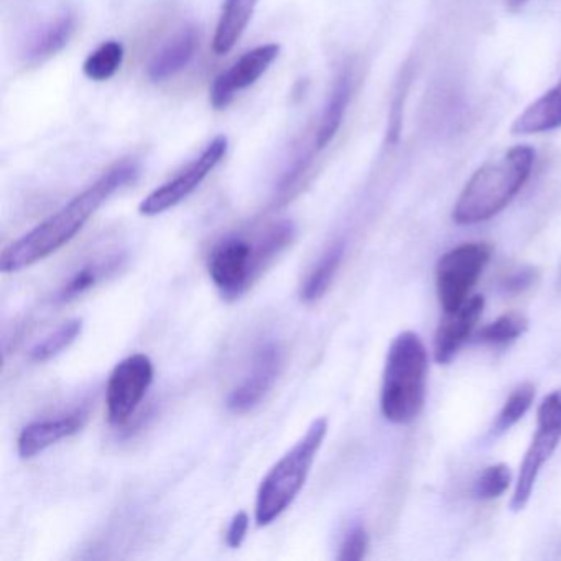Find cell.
Returning a JSON list of instances; mask_svg holds the SVG:
<instances>
[{"label":"cell","mask_w":561,"mask_h":561,"mask_svg":"<svg viewBox=\"0 0 561 561\" xmlns=\"http://www.w3.org/2000/svg\"><path fill=\"white\" fill-rule=\"evenodd\" d=\"M137 175H139V169H137L136 162H130V160L117 163L116 167L107 170L93 185L88 186L83 193L67 203L60 211L55 213L50 218L31 229L27 234L9 244L0 255L2 272L15 274V272L32 267V265L45 261L48 255L60 251L84 228V225L93 218L94 213L114 193L134 182Z\"/></svg>","instance_id":"1"},{"label":"cell","mask_w":561,"mask_h":561,"mask_svg":"<svg viewBox=\"0 0 561 561\" xmlns=\"http://www.w3.org/2000/svg\"><path fill=\"white\" fill-rule=\"evenodd\" d=\"M297 229L288 219L251 232H234L213 245L208 274L225 300L248 294L259 277L294 244Z\"/></svg>","instance_id":"2"},{"label":"cell","mask_w":561,"mask_h":561,"mask_svg":"<svg viewBox=\"0 0 561 561\" xmlns=\"http://www.w3.org/2000/svg\"><path fill=\"white\" fill-rule=\"evenodd\" d=\"M534 162L535 150L530 146H517L501 159L482 165L459 195L453 209V221L468 226L494 218L524 188Z\"/></svg>","instance_id":"3"},{"label":"cell","mask_w":561,"mask_h":561,"mask_svg":"<svg viewBox=\"0 0 561 561\" xmlns=\"http://www.w3.org/2000/svg\"><path fill=\"white\" fill-rule=\"evenodd\" d=\"M428 354L419 334L403 331L390 344L383 369L380 409L389 422L403 425L416 419L426 396Z\"/></svg>","instance_id":"4"},{"label":"cell","mask_w":561,"mask_h":561,"mask_svg":"<svg viewBox=\"0 0 561 561\" xmlns=\"http://www.w3.org/2000/svg\"><path fill=\"white\" fill-rule=\"evenodd\" d=\"M328 433V419L320 416L308 426L305 435L272 466L262 479L255 499V522L259 527L274 524L304 489L318 451Z\"/></svg>","instance_id":"5"},{"label":"cell","mask_w":561,"mask_h":561,"mask_svg":"<svg viewBox=\"0 0 561 561\" xmlns=\"http://www.w3.org/2000/svg\"><path fill=\"white\" fill-rule=\"evenodd\" d=\"M561 442V390L545 397L538 407L537 433L525 453L512 495V511L518 512L530 501L535 482L545 462L551 458Z\"/></svg>","instance_id":"6"},{"label":"cell","mask_w":561,"mask_h":561,"mask_svg":"<svg viewBox=\"0 0 561 561\" xmlns=\"http://www.w3.org/2000/svg\"><path fill=\"white\" fill-rule=\"evenodd\" d=\"M491 255V245L484 242H469L451 249L439 259L436 267V288L445 313L458 310L468 300Z\"/></svg>","instance_id":"7"},{"label":"cell","mask_w":561,"mask_h":561,"mask_svg":"<svg viewBox=\"0 0 561 561\" xmlns=\"http://www.w3.org/2000/svg\"><path fill=\"white\" fill-rule=\"evenodd\" d=\"M152 382L153 363L147 354H133L114 367L106 387L111 425H124L137 412Z\"/></svg>","instance_id":"8"},{"label":"cell","mask_w":561,"mask_h":561,"mask_svg":"<svg viewBox=\"0 0 561 561\" xmlns=\"http://www.w3.org/2000/svg\"><path fill=\"white\" fill-rule=\"evenodd\" d=\"M228 152V139L225 136L216 137L198 159L193 160L185 170L179 173L175 179L163 183L162 186L150 193L142 203L139 211L144 216H159L188 198L206 176L218 167Z\"/></svg>","instance_id":"9"},{"label":"cell","mask_w":561,"mask_h":561,"mask_svg":"<svg viewBox=\"0 0 561 561\" xmlns=\"http://www.w3.org/2000/svg\"><path fill=\"white\" fill-rule=\"evenodd\" d=\"M284 366V353L275 341L261 344L241 382L229 392L226 407L232 413H248L268 396Z\"/></svg>","instance_id":"10"},{"label":"cell","mask_w":561,"mask_h":561,"mask_svg":"<svg viewBox=\"0 0 561 561\" xmlns=\"http://www.w3.org/2000/svg\"><path fill=\"white\" fill-rule=\"evenodd\" d=\"M278 51H280L278 45L268 44L238 58L213 83L211 93H209L213 107L218 111L226 110L241 91L251 88L268 70L278 57Z\"/></svg>","instance_id":"11"},{"label":"cell","mask_w":561,"mask_h":561,"mask_svg":"<svg viewBox=\"0 0 561 561\" xmlns=\"http://www.w3.org/2000/svg\"><path fill=\"white\" fill-rule=\"evenodd\" d=\"M90 412L84 409L75 410L57 419L38 420L24 426L18 439L19 456L22 459L35 458L45 449L61 439L77 435L87 425Z\"/></svg>","instance_id":"12"},{"label":"cell","mask_w":561,"mask_h":561,"mask_svg":"<svg viewBox=\"0 0 561 561\" xmlns=\"http://www.w3.org/2000/svg\"><path fill=\"white\" fill-rule=\"evenodd\" d=\"M484 310V297L476 295L468 298L458 310L446 313L435 336L436 363L446 364L461 350L462 344L471 336L476 323Z\"/></svg>","instance_id":"13"},{"label":"cell","mask_w":561,"mask_h":561,"mask_svg":"<svg viewBox=\"0 0 561 561\" xmlns=\"http://www.w3.org/2000/svg\"><path fill=\"white\" fill-rule=\"evenodd\" d=\"M75 32H77V15L71 11L61 12L54 21L42 25L31 35L22 51V58L27 65L44 64L70 44Z\"/></svg>","instance_id":"14"},{"label":"cell","mask_w":561,"mask_h":561,"mask_svg":"<svg viewBox=\"0 0 561 561\" xmlns=\"http://www.w3.org/2000/svg\"><path fill=\"white\" fill-rule=\"evenodd\" d=\"M198 48V32L195 27H185L176 32L153 55L149 65V78L156 83L170 80L188 67Z\"/></svg>","instance_id":"15"},{"label":"cell","mask_w":561,"mask_h":561,"mask_svg":"<svg viewBox=\"0 0 561 561\" xmlns=\"http://www.w3.org/2000/svg\"><path fill=\"white\" fill-rule=\"evenodd\" d=\"M561 127V78L557 87L531 103L512 124L514 136L545 134Z\"/></svg>","instance_id":"16"},{"label":"cell","mask_w":561,"mask_h":561,"mask_svg":"<svg viewBox=\"0 0 561 561\" xmlns=\"http://www.w3.org/2000/svg\"><path fill=\"white\" fill-rule=\"evenodd\" d=\"M124 262H126V255L119 254V252L88 262V264L78 268V271L61 285L60 290L55 295V300H57L58 304H68V301L83 297L88 291L93 290L98 284H101V282L106 280L111 275L119 272Z\"/></svg>","instance_id":"17"},{"label":"cell","mask_w":561,"mask_h":561,"mask_svg":"<svg viewBox=\"0 0 561 561\" xmlns=\"http://www.w3.org/2000/svg\"><path fill=\"white\" fill-rule=\"evenodd\" d=\"M351 96H353V75L350 70H344L334 81L333 90L324 104L320 126L317 129V139H314L317 149L321 150L330 146L331 140L336 136L341 124H343L347 106H350Z\"/></svg>","instance_id":"18"},{"label":"cell","mask_w":561,"mask_h":561,"mask_svg":"<svg viewBox=\"0 0 561 561\" xmlns=\"http://www.w3.org/2000/svg\"><path fill=\"white\" fill-rule=\"evenodd\" d=\"M344 251H346V245L343 241L334 242L314 262L313 267L308 271L300 285V300L304 304H317L327 295L341 264H343Z\"/></svg>","instance_id":"19"},{"label":"cell","mask_w":561,"mask_h":561,"mask_svg":"<svg viewBox=\"0 0 561 561\" xmlns=\"http://www.w3.org/2000/svg\"><path fill=\"white\" fill-rule=\"evenodd\" d=\"M257 2L259 0H226L213 41L216 55L229 54L234 48L254 15Z\"/></svg>","instance_id":"20"},{"label":"cell","mask_w":561,"mask_h":561,"mask_svg":"<svg viewBox=\"0 0 561 561\" xmlns=\"http://www.w3.org/2000/svg\"><path fill=\"white\" fill-rule=\"evenodd\" d=\"M81 331H83L81 318L65 321L54 333L48 334L45 340L32 347L31 359L34 363H47V360L54 359L80 337Z\"/></svg>","instance_id":"21"},{"label":"cell","mask_w":561,"mask_h":561,"mask_svg":"<svg viewBox=\"0 0 561 561\" xmlns=\"http://www.w3.org/2000/svg\"><path fill=\"white\" fill-rule=\"evenodd\" d=\"M124 47L116 41L104 42L98 47L83 65L84 75L91 81L103 83L111 80L123 67Z\"/></svg>","instance_id":"22"},{"label":"cell","mask_w":561,"mask_h":561,"mask_svg":"<svg viewBox=\"0 0 561 561\" xmlns=\"http://www.w3.org/2000/svg\"><path fill=\"white\" fill-rule=\"evenodd\" d=\"M528 321L524 314L507 313L502 314L494 323L488 324L479 331L478 340L481 343L505 344L517 340L527 331Z\"/></svg>","instance_id":"23"},{"label":"cell","mask_w":561,"mask_h":561,"mask_svg":"<svg viewBox=\"0 0 561 561\" xmlns=\"http://www.w3.org/2000/svg\"><path fill=\"white\" fill-rule=\"evenodd\" d=\"M534 399L535 387L531 383H524V386L515 389L505 402L504 409L499 413L497 422L494 425L495 432L504 433L512 428L530 409Z\"/></svg>","instance_id":"24"},{"label":"cell","mask_w":561,"mask_h":561,"mask_svg":"<svg viewBox=\"0 0 561 561\" xmlns=\"http://www.w3.org/2000/svg\"><path fill=\"white\" fill-rule=\"evenodd\" d=\"M511 469L505 465L489 466L474 484V495L481 501L501 497L511 484Z\"/></svg>","instance_id":"25"},{"label":"cell","mask_w":561,"mask_h":561,"mask_svg":"<svg viewBox=\"0 0 561 561\" xmlns=\"http://www.w3.org/2000/svg\"><path fill=\"white\" fill-rule=\"evenodd\" d=\"M367 547H369V537L366 528L363 525H354L344 537L337 558L344 561L363 560L366 557Z\"/></svg>","instance_id":"26"},{"label":"cell","mask_w":561,"mask_h":561,"mask_svg":"<svg viewBox=\"0 0 561 561\" xmlns=\"http://www.w3.org/2000/svg\"><path fill=\"white\" fill-rule=\"evenodd\" d=\"M249 515L244 511L238 512L229 522L228 531H226V543L229 548H239L248 535Z\"/></svg>","instance_id":"27"},{"label":"cell","mask_w":561,"mask_h":561,"mask_svg":"<svg viewBox=\"0 0 561 561\" xmlns=\"http://www.w3.org/2000/svg\"><path fill=\"white\" fill-rule=\"evenodd\" d=\"M535 278H537V272H535L534 268H520V271L512 272V274L505 278L504 285L508 291L518 294V291H524L527 290L528 287H531Z\"/></svg>","instance_id":"28"}]
</instances>
